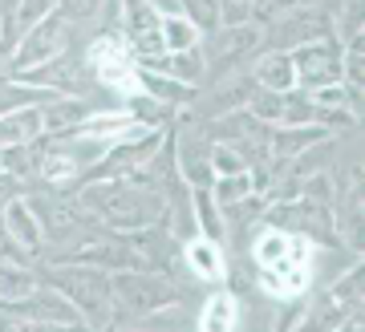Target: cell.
<instances>
[{
    "label": "cell",
    "mask_w": 365,
    "mask_h": 332,
    "mask_svg": "<svg viewBox=\"0 0 365 332\" xmlns=\"http://www.w3.org/2000/svg\"><path fill=\"white\" fill-rule=\"evenodd\" d=\"M256 45H260V25H220L215 28V69H227V65H235L244 53H256Z\"/></svg>",
    "instance_id": "7c38bea8"
},
{
    "label": "cell",
    "mask_w": 365,
    "mask_h": 332,
    "mask_svg": "<svg viewBox=\"0 0 365 332\" xmlns=\"http://www.w3.org/2000/svg\"><path fill=\"white\" fill-rule=\"evenodd\" d=\"M150 69H163L167 77H175V81H187V85H195L199 77L207 73V61H203V53L195 49H179V53H163Z\"/></svg>",
    "instance_id": "ac0fdd59"
},
{
    "label": "cell",
    "mask_w": 365,
    "mask_h": 332,
    "mask_svg": "<svg viewBox=\"0 0 365 332\" xmlns=\"http://www.w3.org/2000/svg\"><path fill=\"white\" fill-rule=\"evenodd\" d=\"M191 211H195V231H203L207 239H223V215L211 187H191Z\"/></svg>",
    "instance_id": "d6986e66"
},
{
    "label": "cell",
    "mask_w": 365,
    "mask_h": 332,
    "mask_svg": "<svg viewBox=\"0 0 365 332\" xmlns=\"http://www.w3.org/2000/svg\"><path fill=\"white\" fill-rule=\"evenodd\" d=\"M90 69L106 90L122 93V98L143 93V85H138V57H134L126 33H118V28H106L102 37L90 45Z\"/></svg>",
    "instance_id": "5b68a950"
},
{
    "label": "cell",
    "mask_w": 365,
    "mask_h": 332,
    "mask_svg": "<svg viewBox=\"0 0 365 332\" xmlns=\"http://www.w3.org/2000/svg\"><path fill=\"white\" fill-rule=\"evenodd\" d=\"M45 284L66 296L69 304L81 312L86 324H110L114 296H110V271L106 268H93V264H53Z\"/></svg>",
    "instance_id": "3957f363"
},
{
    "label": "cell",
    "mask_w": 365,
    "mask_h": 332,
    "mask_svg": "<svg viewBox=\"0 0 365 332\" xmlns=\"http://www.w3.org/2000/svg\"><path fill=\"white\" fill-rule=\"evenodd\" d=\"M16 53L9 57V73H25V69H33V65H45L53 61V57H61L69 45V21H61L57 13L41 16L37 25H29L25 33H21V41H13Z\"/></svg>",
    "instance_id": "52a82bcc"
},
{
    "label": "cell",
    "mask_w": 365,
    "mask_h": 332,
    "mask_svg": "<svg viewBox=\"0 0 365 332\" xmlns=\"http://www.w3.org/2000/svg\"><path fill=\"white\" fill-rule=\"evenodd\" d=\"M158 33H163V45H167V53L195 49V45H199V28L191 25V21H187L182 13L158 16Z\"/></svg>",
    "instance_id": "44dd1931"
},
{
    "label": "cell",
    "mask_w": 365,
    "mask_h": 332,
    "mask_svg": "<svg viewBox=\"0 0 365 332\" xmlns=\"http://www.w3.org/2000/svg\"><path fill=\"white\" fill-rule=\"evenodd\" d=\"M37 288V276L29 268H21V259H0V300H25Z\"/></svg>",
    "instance_id": "ffe728a7"
},
{
    "label": "cell",
    "mask_w": 365,
    "mask_h": 332,
    "mask_svg": "<svg viewBox=\"0 0 365 332\" xmlns=\"http://www.w3.org/2000/svg\"><path fill=\"white\" fill-rule=\"evenodd\" d=\"M81 203L102 215L106 227L134 231L150 223H167V199L155 187H138L130 179H93L81 191Z\"/></svg>",
    "instance_id": "7a4b0ae2"
},
{
    "label": "cell",
    "mask_w": 365,
    "mask_h": 332,
    "mask_svg": "<svg viewBox=\"0 0 365 332\" xmlns=\"http://www.w3.org/2000/svg\"><path fill=\"white\" fill-rule=\"evenodd\" d=\"M337 231H345L353 251H361V175H353V191L345 194V211H341Z\"/></svg>",
    "instance_id": "603a6c76"
},
{
    "label": "cell",
    "mask_w": 365,
    "mask_h": 332,
    "mask_svg": "<svg viewBox=\"0 0 365 332\" xmlns=\"http://www.w3.org/2000/svg\"><path fill=\"white\" fill-rule=\"evenodd\" d=\"M98 9H102V0H57V4H53V13L61 16V21H69V25H78V21H93Z\"/></svg>",
    "instance_id": "4316f807"
},
{
    "label": "cell",
    "mask_w": 365,
    "mask_h": 332,
    "mask_svg": "<svg viewBox=\"0 0 365 332\" xmlns=\"http://www.w3.org/2000/svg\"><path fill=\"white\" fill-rule=\"evenodd\" d=\"M329 300H337V304H361V264L353 271H345V276L329 288Z\"/></svg>",
    "instance_id": "484cf974"
},
{
    "label": "cell",
    "mask_w": 365,
    "mask_h": 332,
    "mask_svg": "<svg viewBox=\"0 0 365 332\" xmlns=\"http://www.w3.org/2000/svg\"><path fill=\"white\" fill-rule=\"evenodd\" d=\"M33 207V215H37L41 231H45V239H69L73 231L81 227V211L69 203H53V199H25Z\"/></svg>",
    "instance_id": "4fadbf2b"
},
{
    "label": "cell",
    "mask_w": 365,
    "mask_h": 332,
    "mask_svg": "<svg viewBox=\"0 0 365 332\" xmlns=\"http://www.w3.org/2000/svg\"><path fill=\"white\" fill-rule=\"evenodd\" d=\"M252 259L260 268V280H256L260 292H268L272 300H297L313 284L317 243L309 235H300V231L264 223V231L252 243Z\"/></svg>",
    "instance_id": "6da1fadb"
},
{
    "label": "cell",
    "mask_w": 365,
    "mask_h": 332,
    "mask_svg": "<svg viewBox=\"0 0 365 332\" xmlns=\"http://www.w3.org/2000/svg\"><path fill=\"white\" fill-rule=\"evenodd\" d=\"M211 194H215V203L232 207L240 203V199H248V194H256V182H252V170H235V175H215V182H211Z\"/></svg>",
    "instance_id": "7402d4cb"
},
{
    "label": "cell",
    "mask_w": 365,
    "mask_h": 332,
    "mask_svg": "<svg viewBox=\"0 0 365 332\" xmlns=\"http://www.w3.org/2000/svg\"><path fill=\"white\" fill-rule=\"evenodd\" d=\"M41 134H45V126H41V105H21L13 114H0V146L33 142Z\"/></svg>",
    "instance_id": "2e32d148"
},
{
    "label": "cell",
    "mask_w": 365,
    "mask_h": 332,
    "mask_svg": "<svg viewBox=\"0 0 365 332\" xmlns=\"http://www.w3.org/2000/svg\"><path fill=\"white\" fill-rule=\"evenodd\" d=\"M182 16L199 33H215L220 28V0H182Z\"/></svg>",
    "instance_id": "cb8c5ba5"
},
{
    "label": "cell",
    "mask_w": 365,
    "mask_h": 332,
    "mask_svg": "<svg viewBox=\"0 0 365 332\" xmlns=\"http://www.w3.org/2000/svg\"><path fill=\"white\" fill-rule=\"evenodd\" d=\"M341 41H345V45L361 41V0H345V13H341Z\"/></svg>",
    "instance_id": "f1b7e54d"
},
{
    "label": "cell",
    "mask_w": 365,
    "mask_h": 332,
    "mask_svg": "<svg viewBox=\"0 0 365 332\" xmlns=\"http://www.w3.org/2000/svg\"><path fill=\"white\" fill-rule=\"evenodd\" d=\"M292 69H297V85L313 93L321 85H333L341 81V49L333 37H317V41H304L292 49Z\"/></svg>",
    "instance_id": "ba28073f"
},
{
    "label": "cell",
    "mask_w": 365,
    "mask_h": 332,
    "mask_svg": "<svg viewBox=\"0 0 365 332\" xmlns=\"http://www.w3.org/2000/svg\"><path fill=\"white\" fill-rule=\"evenodd\" d=\"M110 296L114 304L126 312V324H134L146 312H158L163 304L179 300V288L170 284L167 271H150V268H122L110 276Z\"/></svg>",
    "instance_id": "277c9868"
},
{
    "label": "cell",
    "mask_w": 365,
    "mask_h": 332,
    "mask_svg": "<svg viewBox=\"0 0 365 332\" xmlns=\"http://www.w3.org/2000/svg\"><path fill=\"white\" fill-rule=\"evenodd\" d=\"M53 4H57V0H21V4H16V37H21L29 25H37L41 16H49Z\"/></svg>",
    "instance_id": "83f0119b"
},
{
    "label": "cell",
    "mask_w": 365,
    "mask_h": 332,
    "mask_svg": "<svg viewBox=\"0 0 365 332\" xmlns=\"http://www.w3.org/2000/svg\"><path fill=\"white\" fill-rule=\"evenodd\" d=\"M0 211H4V215H0L4 235H9V239L25 251V256H37L41 243H45V231H41L37 215H33V207L25 203V194H21V199H13V203H4Z\"/></svg>",
    "instance_id": "9c48e42d"
},
{
    "label": "cell",
    "mask_w": 365,
    "mask_h": 332,
    "mask_svg": "<svg viewBox=\"0 0 365 332\" xmlns=\"http://www.w3.org/2000/svg\"><path fill=\"white\" fill-rule=\"evenodd\" d=\"M325 33V21L313 13H292L280 16V21H272V37H268V45L272 49H297V45H304V41H317Z\"/></svg>",
    "instance_id": "8fae6325"
},
{
    "label": "cell",
    "mask_w": 365,
    "mask_h": 332,
    "mask_svg": "<svg viewBox=\"0 0 365 332\" xmlns=\"http://www.w3.org/2000/svg\"><path fill=\"white\" fill-rule=\"evenodd\" d=\"M21 194H25V182L16 179V175H9V170H0V207L21 199Z\"/></svg>",
    "instance_id": "4dcf8cb0"
},
{
    "label": "cell",
    "mask_w": 365,
    "mask_h": 332,
    "mask_svg": "<svg viewBox=\"0 0 365 332\" xmlns=\"http://www.w3.org/2000/svg\"><path fill=\"white\" fill-rule=\"evenodd\" d=\"M256 85L260 90H276V93H284V90H297V69H292V53L288 49H268L256 61Z\"/></svg>",
    "instance_id": "5bb4252c"
},
{
    "label": "cell",
    "mask_w": 365,
    "mask_h": 332,
    "mask_svg": "<svg viewBox=\"0 0 365 332\" xmlns=\"http://www.w3.org/2000/svg\"><path fill=\"white\" fill-rule=\"evenodd\" d=\"M158 16H170V13H182V0H146Z\"/></svg>",
    "instance_id": "1f68e13d"
},
{
    "label": "cell",
    "mask_w": 365,
    "mask_h": 332,
    "mask_svg": "<svg viewBox=\"0 0 365 332\" xmlns=\"http://www.w3.org/2000/svg\"><path fill=\"white\" fill-rule=\"evenodd\" d=\"M292 9H300V0H252V25H272Z\"/></svg>",
    "instance_id": "d4e9b609"
},
{
    "label": "cell",
    "mask_w": 365,
    "mask_h": 332,
    "mask_svg": "<svg viewBox=\"0 0 365 332\" xmlns=\"http://www.w3.org/2000/svg\"><path fill=\"white\" fill-rule=\"evenodd\" d=\"M138 85H143V93H150V98H158V102H167V105H182L195 98V85L175 81L167 73H155L150 65H138Z\"/></svg>",
    "instance_id": "e0dca14e"
},
{
    "label": "cell",
    "mask_w": 365,
    "mask_h": 332,
    "mask_svg": "<svg viewBox=\"0 0 365 332\" xmlns=\"http://www.w3.org/2000/svg\"><path fill=\"white\" fill-rule=\"evenodd\" d=\"M195 328H203V332H232V328H240V300H235L232 292L207 296L203 312L195 316Z\"/></svg>",
    "instance_id": "9a60e30c"
},
{
    "label": "cell",
    "mask_w": 365,
    "mask_h": 332,
    "mask_svg": "<svg viewBox=\"0 0 365 332\" xmlns=\"http://www.w3.org/2000/svg\"><path fill=\"white\" fill-rule=\"evenodd\" d=\"M16 4L21 0H0V37L16 41Z\"/></svg>",
    "instance_id": "f546056e"
},
{
    "label": "cell",
    "mask_w": 365,
    "mask_h": 332,
    "mask_svg": "<svg viewBox=\"0 0 365 332\" xmlns=\"http://www.w3.org/2000/svg\"><path fill=\"white\" fill-rule=\"evenodd\" d=\"M182 259H187L191 276L203 280V284H215V280L227 276V259H223L220 239H207V235H187V243H182Z\"/></svg>",
    "instance_id": "30bf717a"
},
{
    "label": "cell",
    "mask_w": 365,
    "mask_h": 332,
    "mask_svg": "<svg viewBox=\"0 0 365 332\" xmlns=\"http://www.w3.org/2000/svg\"><path fill=\"white\" fill-rule=\"evenodd\" d=\"M264 223L284 227V231H300V235H309L313 243L337 247V215H333V207L317 203V199H304V194L264 207Z\"/></svg>",
    "instance_id": "8992f818"
}]
</instances>
